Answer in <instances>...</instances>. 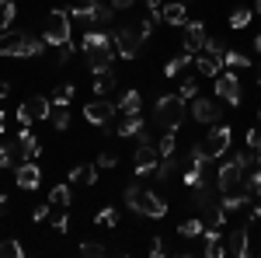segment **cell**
<instances>
[{"label": "cell", "instance_id": "59", "mask_svg": "<svg viewBox=\"0 0 261 258\" xmlns=\"http://www.w3.org/2000/svg\"><path fill=\"white\" fill-rule=\"evenodd\" d=\"M258 87H261V74H258Z\"/></svg>", "mask_w": 261, "mask_h": 258}, {"label": "cell", "instance_id": "39", "mask_svg": "<svg viewBox=\"0 0 261 258\" xmlns=\"http://www.w3.org/2000/svg\"><path fill=\"white\" fill-rule=\"evenodd\" d=\"M21 255H24V248H21L14 238H11V241H0V258H21Z\"/></svg>", "mask_w": 261, "mask_h": 258}, {"label": "cell", "instance_id": "28", "mask_svg": "<svg viewBox=\"0 0 261 258\" xmlns=\"http://www.w3.org/2000/svg\"><path fill=\"white\" fill-rule=\"evenodd\" d=\"M174 147H178V129H167L157 143V150H161V157H174Z\"/></svg>", "mask_w": 261, "mask_h": 258}, {"label": "cell", "instance_id": "3", "mask_svg": "<svg viewBox=\"0 0 261 258\" xmlns=\"http://www.w3.org/2000/svg\"><path fill=\"white\" fill-rule=\"evenodd\" d=\"M70 11H49V18H45V32H42V39L49 42V45H56L60 49L63 42H70Z\"/></svg>", "mask_w": 261, "mask_h": 258}, {"label": "cell", "instance_id": "16", "mask_svg": "<svg viewBox=\"0 0 261 258\" xmlns=\"http://www.w3.org/2000/svg\"><path fill=\"white\" fill-rule=\"evenodd\" d=\"M223 248H226V255H230V258H244L247 251H251V248H247V227H237L233 234H226Z\"/></svg>", "mask_w": 261, "mask_h": 258}, {"label": "cell", "instance_id": "5", "mask_svg": "<svg viewBox=\"0 0 261 258\" xmlns=\"http://www.w3.org/2000/svg\"><path fill=\"white\" fill-rule=\"evenodd\" d=\"M112 42H115V53H119L122 60H136L140 45H143V35H140V28H119V32H112Z\"/></svg>", "mask_w": 261, "mask_h": 258}, {"label": "cell", "instance_id": "30", "mask_svg": "<svg viewBox=\"0 0 261 258\" xmlns=\"http://www.w3.org/2000/svg\"><path fill=\"white\" fill-rule=\"evenodd\" d=\"M143 126H146V122H143V115H140V112H136V115H125V122L119 126V136H136V133H140Z\"/></svg>", "mask_w": 261, "mask_h": 258}, {"label": "cell", "instance_id": "45", "mask_svg": "<svg viewBox=\"0 0 261 258\" xmlns=\"http://www.w3.org/2000/svg\"><path fill=\"white\" fill-rule=\"evenodd\" d=\"M115 164H119V154H112V150H105L98 157V168H115Z\"/></svg>", "mask_w": 261, "mask_h": 258}, {"label": "cell", "instance_id": "46", "mask_svg": "<svg viewBox=\"0 0 261 258\" xmlns=\"http://www.w3.org/2000/svg\"><path fill=\"white\" fill-rule=\"evenodd\" d=\"M81 255H105V248H101V244H94V241H87V244H81Z\"/></svg>", "mask_w": 261, "mask_h": 258}, {"label": "cell", "instance_id": "15", "mask_svg": "<svg viewBox=\"0 0 261 258\" xmlns=\"http://www.w3.org/2000/svg\"><path fill=\"white\" fill-rule=\"evenodd\" d=\"M24 42H28V32H18V28H7V32L0 35V56H21Z\"/></svg>", "mask_w": 261, "mask_h": 258}, {"label": "cell", "instance_id": "10", "mask_svg": "<svg viewBox=\"0 0 261 258\" xmlns=\"http://www.w3.org/2000/svg\"><path fill=\"white\" fill-rule=\"evenodd\" d=\"M216 95H220L223 101H230V105H241V80H237V74L230 70V74H216Z\"/></svg>", "mask_w": 261, "mask_h": 258}, {"label": "cell", "instance_id": "13", "mask_svg": "<svg viewBox=\"0 0 261 258\" xmlns=\"http://www.w3.org/2000/svg\"><path fill=\"white\" fill-rule=\"evenodd\" d=\"M14 181H18L21 189H39L42 185V168L35 160H21L18 168H14Z\"/></svg>", "mask_w": 261, "mask_h": 258}, {"label": "cell", "instance_id": "47", "mask_svg": "<svg viewBox=\"0 0 261 258\" xmlns=\"http://www.w3.org/2000/svg\"><path fill=\"white\" fill-rule=\"evenodd\" d=\"M53 227H56V230H66V227H70V217H66V209L53 217Z\"/></svg>", "mask_w": 261, "mask_h": 258}, {"label": "cell", "instance_id": "1", "mask_svg": "<svg viewBox=\"0 0 261 258\" xmlns=\"http://www.w3.org/2000/svg\"><path fill=\"white\" fill-rule=\"evenodd\" d=\"M81 53L87 66H91V74H101V70H108L112 60H115V42L108 32H98V28H87L81 39Z\"/></svg>", "mask_w": 261, "mask_h": 258}, {"label": "cell", "instance_id": "26", "mask_svg": "<svg viewBox=\"0 0 261 258\" xmlns=\"http://www.w3.org/2000/svg\"><path fill=\"white\" fill-rule=\"evenodd\" d=\"M115 74H112V66L108 70H101V74H94V95H112L115 91Z\"/></svg>", "mask_w": 261, "mask_h": 258}, {"label": "cell", "instance_id": "50", "mask_svg": "<svg viewBox=\"0 0 261 258\" xmlns=\"http://www.w3.org/2000/svg\"><path fill=\"white\" fill-rule=\"evenodd\" d=\"M150 251H153V255L161 258L164 251H167V248H164V241H161V238H153V244H150Z\"/></svg>", "mask_w": 261, "mask_h": 258}, {"label": "cell", "instance_id": "14", "mask_svg": "<svg viewBox=\"0 0 261 258\" xmlns=\"http://www.w3.org/2000/svg\"><path fill=\"white\" fill-rule=\"evenodd\" d=\"M136 213H143V217H153V220H164V217H167V202H164L157 192H143V196H140V206H136Z\"/></svg>", "mask_w": 261, "mask_h": 258}, {"label": "cell", "instance_id": "18", "mask_svg": "<svg viewBox=\"0 0 261 258\" xmlns=\"http://www.w3.org/2000/svg\"><path fill=\"white\" fill-rule=\"evenodd\" d=\"M192 206H195V209H205V213H213L220 202H216V196H213L209 185H195V189H192Z\"/></svg>", "mask_w": 261, "mask_h": 258}, {"label": "cell", "instance_id": "2", "mask_svg": "<svg viewBox=\"0 0 261 258\" xmlns=\"http://www.w3.org/2000/svg\"><path fill=\"white\" fill-rule=\"evenodd\" d=\"M153 119L161 122L164 129H178L185 122V98L181 95H161L153 105Z\"/></svg>", "mask_w": 261, "mask_h": 258}, {"label": "cell", "instance_id": "56", "mask_svg": "<svg viewBox=\"0 0 261 258\" xmlns=\"http://www.w3.org/2000/svg\"><path fill=\"white\" fill-rule=\"evenodd\" d=\"M4 129H7V115L0 112V133H4Z\"/></svg>", "mask_w": 261, "mask_h": 258}, {"label": "cell", "instance_id": "21", "mask_svg": "<svg viewBox=\"0 0 261 258\" xmlns=\"http://www.w3.org/2000/svg\"><path fill=\"white\" fill-rule=\"evenodd\" d=\"M241 189L247 192V199H251V202L261 196V164H258V168H251V171L244 175V185H241Z\"/></svg>", "mask_w": 261, "mask_h": 258}, {"label": "cell", "instance_id": "51", "mask_svg": "<svg viewBox=\"0 0 261 258\" xmlns=\"http://www.w3.org/2000/svg\"><path fill=\"white\" fill-rule=\"evenodd\" d=\"M112 7H115V11H129V7H133V0H112Z\"/></svg>", "mask_w": 261, "mask_h": 258}, {"label": "cell", "instance_id": "32", "mask_svg": "<svg viewBox=\"0 0 261 258\" xmlns=\"http://www.w3.org/2000/svg\"><path fill=\"white\" fill-rule=\"evenodd\" d=\"M188 164H192V168H199V171L209 168V157H205V147H202V143H195V147L188 150Z\"/></svg>", "mask_w": 261, "mask_h": 258}, {"label": "cell", "instance_id": "48", "mask_svg": "<svg viewBox=\"0 0 261 258\" xmlns=\"http://www.w3.org/2000/svg\"><path fill=\"white\" fill-rule=\"evenodd\" d=\"M247 147H251V150H261V129H251V133H247Z\"/></svg>", "mask_w": 261, "mask_h": 258}, {"label": "cell", "instance_id": "4", "mask_svg": "<svg viewBox=\"0 0 261 258\" xmlns=\"http://www.w3.org/2000/svg\"><path fill=\"white\" fill-rule=\"evenodd\" d=\"M49 108H53V101H49V98H42V95H32V98H24V105L18 108V122H21V126L45 122V119H49Z\"/></svg>", "mask_w": 261, "mask_h": 258}, {"label": "cell", "instance_id": "25", "mask_svg": "<svg viewBox=\"0 0 261 258\" xmlns=\"http://www.w3.org/2000/svg\"><path fill=\"white\" fill-rule=\"evenodd\" d=\"M49 202H53V209H66V206L73 202L70 185H53V189H49Z\"/></svg>", "mask_w": 261, "mask_h": 258}, {"label": "cell", "instance_id": "29", "mask_svg": "<svg viewBox=\"0 0 261 258\" xmlns=\"http://www.w3.org/2000/svg\"><path fill=\"white\" fill-rule=\"evenodd\" d=\"M254 18V7H233V14H230V28H247Z\"/></svg>", "mask_w": 261, "mask_h": 258}, {"label": "cell", "instance_id": "57", "mask_svg": "<svg viewBox=\"0 0 261 258\" xmlns=\"http://www.w3.org/2000/svg\"><path fill=\"white\" fill-rule=\"evenodd\" d=\"M254 49H258V53H261V35H254Z\"/></svg>", "mask_w": 261, "mask_h": 258}, {"label": "cell", "instance_id": "37", "mask_svg": "<svg viewBox=\"0 0 261 258\" xmlns=\"http://www.w3.org/2000/svg\"><path fill=\"white\" fill-rule=\"evenodd\" d=\"M45 45H49L45 39H35V35H28L24 49H21V56H42V53H45Z\"/></svg>", "mask_w": 261, "mask_h": 258}, {"label": "cell", "instance_id": "41", "mask_svg": "<svg viewBox=\"0 0 261 258\" xmlns=\"http://www.w3.org/2000/svg\"><path fill=\"white\" fill-rule=\"evenodd\" d=\"M0 168H18V154H14V143L11 147H0Z\"/></svg>", "mask_w": 261, "mask_h": 258}, {"label": "cell", "instance_id": "44", "mask_svg": "<svg viewBox=\"0 0 261 258\" xmlns=\"http://www.w3.org/2000/svg\"><path fill=\"white\" fill-rule=\"evenodd\" d=\"M49 213H53V202H45V206H35V209H32V220H35V223H42V220H49Z\"/></svg>", "mask_w": 261, "mask_h": 258}, {"label": "cell", "instance_id": "12", "mask_svg": "<svg viewBox=\"0 0 261 258\" xmlns=\"http://www.w3.org/2000/svg\"><path fill=\"white\" fill-rule=\"evenodd\" d=\"M205 42H209V35H205V25L202 21H188L185 25V53H202L205 49Z\"/></svg>", "mask_w": 261, "mask_h": 258}, {"label": "cell", "instance_id": "11", "mask_svg": "<svg viewBox=\"0 0 261 258\" xmlns=\"http://www.w3.org/2000/svg\"><path fill=\"white\" fill-rule=\"evenodd\" d=\"M192 119L205 126H220V105L209 98H192Z\"/></svg>", "mask_w": 261, "mask_h": 258}, {"label": "cell", "instance_id": "42", "mask_svg": "<svg viewBox=\"0 0 261 258\" xmlns=\"http://www.w3.org/2000/svg\"><path fill=\"white\" fill-rule=\"evenodd\" d=\"M181 98H185V101H192V98H199V80H195V77H188V80H181Z\"/></svg>", "mask_w": 261, "mask_h": 258}, {"label": "cell", "instance_id": "35", "mask_svg": "<svg viewBox=\"0 0 261 258\" xmlns=\"http://www.w3.org/2000/svg\"><path fill=\"white\" fill-rule=\"evenodd\" d=\"M73 95H77V87H73V84H60V87L53 91V105H70Z\"/></svg>", "mask_w": 261, "mask_h": 258}, {"label": "cell", "instance_id": "49", "mask_svg": "<svg viewBox=\"0 0 261 258\" xmlns=\"http://www.w3.org/2000/svg\"><path fill=\"white\" fill-rule=\"evenodd\" d=\"M70 60H73V45L63 42V45H60V63H70Z\"/></svg>", "mask_w": 261, "mask_h": 258}, {"label": "cell", "instance_id": "8", "mask_svg": "<svg viewBox=\"0 0 261 258\" xmlns=\"http://www.w3.org/2000/svg\"><path fill=\"white\" fill-rule=\"evenodd\" d=\"M157 164H161V150H157V143L153 139H143L140 147H136V175H153L157 171Z\"/></svg>", "mask_w": 261, "mask_h": 258}, {"label": "cell", "instance_id": "9", "mask_svg": "<svg viewBox=\"0 0 261 258\" xmlns=\"http://www.w3.org/2000/svg\"><path fill=\"white\" fill-rule=\"evenodd\" d=\"M14 154H18V164H21V160H35V157L42 154L39 136L32 133V126H21L18 139H14Z\"/></svg>", "mask_w": 261, "mask_h": 258}, {"label": "cell", "instance_id": "23", "mask_svg": "<svg viewBox=\"0 0 261 258\" xmlns=\"http://www.w3.org/2000/svg\"><path fill=\"white\" fill-rule=\"evenodd\" d=\"M49 122H53L56 133L70 129V105H53V108H49Z\"/></svg>", "mask_w": 261, "mask_h": 258}, {"label": "cell", "instance_id": "55", "mask_svg": "<svg viewBox=\"0 0 261 258\" xmlns=\"http://www.w3.org/2000/svg\"><path fill=\"white\" fill-rule=\"evenodd\" d=\"M146 7H150V11H161V7H164V0H146Z\"/></svg>", "mask_w": 261, "mask_h": 258}, {"label": "cell", "instance_id": "40", "mask_svg": "<svg viewBox=\"0 0 261 258\" xmlns=\"http://www.w3.org/2000/svg\"><path fill=\"white\" fill-rule=\"evenodd\" d=\"M140 196H143V185H140V181H133V185L125 189V206H129L133 213H136V206H140Z\"/></svg>", "mask_w": 261, "mask_h": 258}, {"label": "cell", "instance_id": "54", "mask_svg": "<svg viewBox=\"0 0 261 258\" xmlns=\"http://www.w3.org/2000/svg\"><path fill=\"white\" fill-rule=\"evenodd\" d=\"M7 206H11V199H7V196H0V217L7 213Z\"/></svg>", "mask_w": 261, "mask_h": 258}, {"label": "cell", "instance_id": "17", "mask_svg": "<svg viewBox=\"0 0 261 258\" xmlns=\"http://www.w3.org/2000/svg\"><path fill=\"white\" fill-rule=\"evenodd\" d=\"M161 18H164V25H178V28H185V25H188L185 0H171V4H164V7H161Z\"/></svg>", "mask_w": 261, "mask_h": 258}, {"label": "cell", "instance_id": "43", "mask_svg": "<svg viewBox=\"0 0 261 258\" xmlns=\"http://www.w3.org/2000/svg\"><path fill=\"white\" fill-rule=\"evenodd\" d=\"M94 220H98L101 227H115V223H119V213H115L112 206H105V209H101V213H98Z\"/></svg>", "mask_w": 261, "mask_h": 258}, {"label": "cell", "instance_id": "52", "mask_svg": "<svg viewBox=\"0 0 261 258\" xmlns=\"http://www.w3.org/2000/svg\"><path fill=\"white\" fill-rule=\"evenodd\" d=\"M94 4H98V0H73L70 7H94Z\"/></svg>", "mask_w": 261, "mask_h": 258}, {"label": "cell", "instance_id": "6", "mask_svg": "<svg viewBox=\"0 0 261 258\" xmlns=\"http://www.w3.org/2000/svg\"><path fill=\"white\" fill-rule=\"evenodd\" d=\"M115 112H119V105H115V101H108V98H94V101H87V105H84V119L91 122V126H101V129L112 122Z\"/></svg>", "mask_w": 261, "mask_h": 258}, {"label": "cell", "instance_id": "53", "mask_svg": "<svg viewBox=\"0 0 261 258\" xmlns=\"http://www.w3.org/2000/svg\"><path fill=\"white\" fill-rule=\"evenodd\" d=\"M7 95H11V84H4V80H0V101L7 98Z\"/></svg>", "mask_w": 261, "mask_h": 258}, {"label": "cell", "instance_id": "7", "mask_svg": "<svg viewBox=\"0 0 261 258\" xmlns=\"http://www.w3.org/2000/svg\"><path fill=\"white\" fill-rule=\"evenodd\" d=\"M230 143H233V133H230V126H213V133L205 136V157L209 160H216V157H223L226 150H230Z\"/></svg>", "mask_w": 261, "mask_h": 258}, {"label": "cell", "instance_id": "33", "mask_svg": "<svg viewBox=\"0 0 261 258\" xmlns=\"http://www.w3.org/2000/svg\"><path fill=\"white\" fill-rule=\"evenodd\" d=\"M174 171H178V164H174V157H161V164H157V181H171L174 178Z\"/></svg>", "mask_w": 261, "mask_h": 258}, {"label": "cell", "instance_id": "24", "mask_svg": "<svg viewBox=\"0 0 261 258\" xmlns=\"http://www.w3.org/2000/svg\"><path fill=\"white\" fill-rule=\"evenodd\" d=\"M70 181H77V185H94V181H98V168H94V164H77V168L70 171Z\"/></svg>", "mask_w": 261, "mask_h": 258}, {"label": "cell", "instance_id": "60", "mask_svg": "<svg viewBox=\"0 0 261 258\" xmlns=\"http://www.w3.org/2000/svg\"><path fill=\"white\" fill-rule=\"evenodd\" d=\"M258 119H261V112H258Z\"/></svg>", "mask_w": 261, "mask_h": 258}, {"label": "cell", "instance_id": "61", "mask_svg": "<svg viewBox=\"0 0 261 258\" xmlns=\"http://www.w3.org/2000/svg\"><path fill=\"white\" fill-rule=\"evenodd\" d=\"M185 4H188V0H185Z\"/></svg>", "mask_w": 261, "mask_h": 258}, {"label": "cell", "instance_id": "27", "mask_svg": "<svg viewBox=\"0 0 261 258\" xmlns=\"http://www.w3.org/2000/svg\"><path fill=\"white\" fill-rule=\"evenodd\" d=\"M18 18V4L14 0H0V32H7Z\"/></svg>", "mask_w": 261, "mask_h": 258}, {"label": "cell", "instance_id": "38", "mask_svg": "<svg viewBox=\"0 0 261 258\" xmlns=\"http://www.w3.org/2000/svg\"><path fill=\"white\" fill-rule=\"evenodd\" d=\"M181 181H185L188 189H195V185H205V171H199V168H192V164H188V171L181 175Z\"/></svg>", "mask_w": 261, "mask_h": 258}, {"label": "cell", "instance_id": "19", "mask_svg": "<svg viewBox=\"0 0 261 258\" xmlns=\"http://www.w3.org/2000/svg\"><path fill=\"white\" fill-rule=\"evenodd\" d=\"M202 238H205V255H209V258H223V255H226L220 227H209V230H202Z\"/></svg>", "mask_w": 261, "mask_h": 258}, {"label": "cell", "instance_id": "36", "mask_svg": "<svg viewBox=\"0 0 261 258\" xmlns=\"http://www.w3.org/2000/svg\"><path fill=\"white\" fill-rule=\"evenodd\" d=\"M223 66H230V70H247V66H251V60H247L244 53H233V49H230V53L223 56Z\"/></svg>", "mask_w": 261, "mask_h": 258}, {"label": "cell", "instance_id": "22", "mask_svg": "<svg viewBox=\"0 0 261 258\" xmlns=\"http://www.w3.org/2000/svg\"><path fill=\"white\" fill-rule=\"evenodd\" d=\"M115 105H119L122 115H136V112L143 108V98H140V91H125V95H122Z\"/></svg>", "mask_w": 261, "mask_h": 258}, {"label": "cell", "instance_id": "20", "mask_svg": "<svg viewBox=\"0 0 261 258\" xmlns=\"http://www.w3.org/2000/svg\"><path fill=\"white\" fill-rule=\"evenodd\" d=\"M195 66H199V74H205V77H216L223 63L216 60L213 53H205V49H202V53H195Z\"/></svg>", "mask_w": 261, "mask_h": 258}, {"label": "cell", "instance_id": "34", "mask_svg": "<svg viewBox=\"0 0 261 258\" xmlns=\"http://www.w3.org/2000/svg\"><path fill=\"white\" fill-rule=\"evenodd\" d=\"M202 230H205V223H202V220H185V223L178 227V238H188V241H192V238H199Z\"/></svg>", "mask_w": 261, "mask_h": 258}, {"label": "cell", "instance_id": "31", "mask_svg": "<svg viewBox=\"0 0 261 258\" xmlns=\"http://www.w3.org/2000/svg\"><path fill=\"white\" fill-rule=\"evenodd\" d=\"M192 60H195L192 53H181V56H174V60L164 66V77H178V70H185V66H188Z\"/></svg>", "mask_w": 261, "mask_h": 258}, {"label": "cell", "instance_id": "58", "mask_svg": "<svg viewBox=\"0 0 261 258\" xmlns=\"http://www.w3.org/2000/svg\"><path fill=\"white\" fill-rule=\"evenodd\" d=\"M254 14H261V0H258V4H254Z\"/></svg>", "mask_w": 261, "mask_h": 258}]
</instances>
